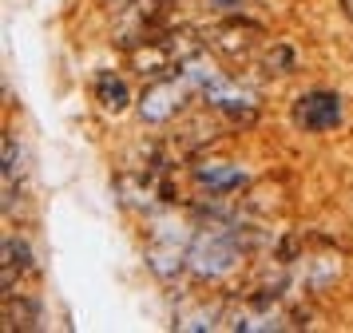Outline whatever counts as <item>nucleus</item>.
<instances>
[{"instance_id":"nucleus-6","label":"nucleus","mask_w":353,"mask_h":333,"mask_svg":"<svg viewBox=\"0 0 353 333\" xmlns=\"http://www.w3.org/2000/svg\"><path fill=\"white\" fill-rule=\"evenodd\" d=\"M194 183L210 194H230V190H242L250 183V174L234 167V163H203V167H194Z\"/></svg>"},{"instance_id":"nucleus-5","label":"nucleus","mask_w":353,"mask_h":333,"mask_svg":"<svg viewBox=\"0 0 353 333\" xmlns=\"http://www.w3.org/2000/svg\"><path fill=\"white\" fill-rule=\"evenodd\" d=\"M36 274V254L24 238H4V298L24 294V282Z\"/></svg>"},{"instance_id":"nucleus-9","label":"nucleus","mask_w":353,"mask_h":333,"mask_svg":"<svg viewBox=\"0 0 353 333\" xmlns=\"http://www.w3.org/2000/svg\"><path fill=\"white\" fill-rule=\"evenodd\" d=\"M294 60H298V56H294L290 44H274L270 52L262 56V68H270L274 76H286V72H294Z\"/></svg>"},{"instance_id":"nucleus-2","label":"nucleus","mask_w":353,"mask_h":333,"mask_svg":"<svg viewBox=\"0 0 353 333\" xmlns=\"http://www.w3.org/2000/svg\"><path fill=\"white\" fill-rule=\"evenodd\" d=\"M191 95H194V83L183 72L179 76H163L147 88L143 103H139V115H143L147 123H171L179 111H187Z\"/></svg>"},{"instance_id":"nucleus-11","label":"nucleus","mask_w":353,"mask_h":333,"mask_svg":"<svg viewBox=\"0 0 353 333\" xmlns=\"http://www.w3.org/2000/svg\"><path fill=\"white\" fill-rule=\"evenodd\" d=\"M341 12H345V16L353 20V0H341Z\"/></svg>"},{"instance_id":"nucleus-8","label":"nucleus","mask_w":353,"mask_h":333,"mask_svg":"<svg viewBox=\"0 0 353 333\" xmlns=\"http://www.w3.org/2000/svg\"><path fill=\"white\" fill-rule=\"evenodd\" d=\"M96 95L108 111H123L131 103V88L119 76H112V72H103V76L96 79Z\"/></svg>"},{"instance_id":"nucleus-10","label":"nucleus","mask_w":353,"mask_h":333,"mask_svg":"<svg viewBox=\"0 0 353 333\" xmlns=\"http://www.w3.org/2000/svg\"><path fill=\"white\" fill-rule=\"evenodd\" d=\"M210 8H219V12H226V16H234V12H242L246 4H254V0H207Z\"/></svg>"},{"instance_id":"nucleus-4","label":"nucleus","mask_w":353,"mask_h":333,"mask_svg":"<svg viewBox=\"0 0 353 333\" xmlns=\"http://www.w3.org/2000/svg\"><path fill=\"white\" fill-rule=\"evenodd\" d=\"M294 123L302 127V131H310V135L341 127V95L337 92H305L294 103Z\"/></svg>"},{"instance_id":"nucleus-7","label":"nucleus","mask_w":353,"mask_h":333,"mask_svg":"<svg viewBox=\"0 0 353 333\" xmlns=\"http://www.w3.org/2000/svg\"><path fill=\"white\" fill-rule=\"evenodd\" d=\"M40 301L28 294H8L4 298V330L20 333V330H40Z\"/></svg>"},{"instance_id":"nucleus-1","label":"nucleus","mask_w":353,"mask_h":333,"mask_svg":"<svg viewBox=\"0 0 353 333\" xmlns=\"http://www.w3.org/2000/svg\"><path fill=\"white\" fill-rule=\"evenodd\" d=\"M239 258H242L239 230L234 226H223V222L203 226L191 238V246H187V266L194 274H203V278H223V274H230V270L239 266Z\"/></svg>"},{"instance_id":"nucleus-3","label":"nucleus","mask_w":353,"mask_h":333,"mask_svg":"<svg viewBox=\"0 0 353 333\" xmlns=\"http://www.w3.org/2000/svg\"><path fill=\"white\" fill-rule=\"evenodd\" d=\"M207 44L219 48L226 60H246V56H254L258 44H262V24L254 20H246V16H226L223 24H214L207 32Z\"/></svg>"}]
</instances>
